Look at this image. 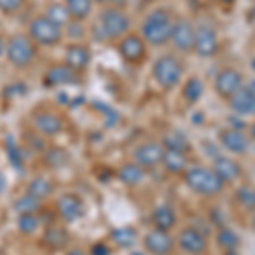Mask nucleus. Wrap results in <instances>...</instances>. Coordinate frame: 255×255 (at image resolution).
I'll return each mask as SVG.
<instances>
[{
	"label": "nucleus",
	"instance_id": "44",
	"mask_svg": "<svg viewBox=\"0 0 255 255\" xmlns=\"http://www.w3.org/2000/svg\"><path fill=\"white\" fill-rule=\"evenodd\" d=\"M223 2H225V3H232L233 0H223Z\"/></svg>",
	"mask_w": 255,
	"mask_h": 255
},
{
	"label": "nucleus",
	"instance_id": "29",
	"mask_svg": "<svg viewBox=\"0 0 255 255\" xmlns=\"http://www.w3.org/2000/svg\"><path fill=\"white\" fill-rule=\"evenodd\" d=\"M43 14L46 15L48 19H51L53 22H56L58 26L63 27V29L68 26L70 22H72V17H70V14H68L67 7H65L63 0H61V2H56V0H55V2H49L48 5L44 7Z\"/></svg>",
	"mask_w": 255,
	"mask_h": 255
},
{
	"label": "nucleus",
	"instance_id": "7",
	"mask_svg": "<svg viewBox=\"0 0 255 255\" xmlns=\"http://www.w3.org/2000/svg\"><path fill=\"white\" fill-rule=\"evenodd\" d=\"M116 51L123 63L129 67H141L148 60V43L138 31H131L121 39L116 41Z\"/></svg>",
	"mask_w": 255,
	"mask_h": 255
},
{
	"label": "nucleus",
	"instance_id": "43",
	"mask_svg": "<svg viewBox=\"0 0 255 255\" xmlns=\"http://www.w3.org/2000/svg\"><path fill=\"white\" fill-rule=\"evenodd\" d=\"M94 3L99 7H104V5H108V0H94Z\"/></svg>",
	"mask_w": 255,
	"mask_h": 255
},
{
	"label": "nucleus",
	"instance_id": "17",
	"mask_svg": "<svg viewBox=\"0 0 255 255\" xmlns=\"http://www.w3.org/2000/svg\"><path fill=\"white\" fill-rule=\"evenodd\" d=\"M39 244L43 249H46L48 252H61L65 250L70 244V233L63 225L51 223L46 225L41 233Z\"/></svg>",
	"mask_w": 255,
	"mask_h": 255
},
{
	"label": "nucleus",
	"instance_id": "1",
	"mask_svg": "<svg viewBox=\"0 0 255 255\" xmlns=\"http://www.w3.org/2000/svg\"><path fill=\"white\" fill-rule=\"evenodd\" d=\"M177 17L167 7H155L146 12L139 24V34L151 48H163L170 44Z\"/></svg>",
	"mask_w": 255,
	"mask_h": 255
},
{
	"label": "nucleus",
	"instance_id": "33",
	"mask_svg": "<svg viewBox=\"0 0 255 255\" xmlns=\"http://www.w3.org/2000/svg\"><path fill=\"white\" fill-rule=\"evenodd\" d=\"M216 242L221 249L226 250V252H235V250L238 249V245H240V237H238L232 228L223 226V228L218 230Z\"/></svg>",
	"mask_w": 255,
	"mask_h": 255
},
{
	"label": "nucleus",
	"instance_id": "35",
	"mask_svg": "<svg viewBox=\"0 0 255 255\" xmlns=\"http://www.w3.org/2000/svg\"><path fill=\"white\" fill-rule=\"evenodd\" d=\"M27 5V0H0V15L14 17L20 14Z\"/></svg>",
	"mask_w": 255,
	"mask_h": 255
},
{
	"label": "nucleus",
	"instance_id": "2",
	"mask_svg": "<svg viewBox=\"0 0 255 255\" xmlns=\"http://www.w3.org/2000/svg\"><path fill=\"white\" fill-rule=\"evenodd\" d=\"M39 46L34 43L26 31H19L14 34L7 36L5 46V60L14 70H26L32 68L38 61Z\"/></svg>",
	"mask_w": 255,
	"mask_h": 255
},
{
	"label": "nucleus",
	"instance_id": "11",
	"mask_svg": "<svg viewBox=\"0 0 255 255\" xmlns=\"http://www.w3.org/2000/svg\"><path fill=\"white\" fill-rule=\"evenodd\" d=\"M56 218L63 223H75L85 215L84 199L75 192H65L55 203Z\"/></svg>",
	"mask_w": 255,
	"mask_h": 255
},
{
	"label": "nucleus",
	"instance_id": "38",
	"mask_svg": "<svg viewBox=\"0 0 255 255\" xmlns=\"http://www.w3.org/2000/svg\"><path fill=\"white\" fill-rule=\"evenodd\" d=\"M131 0H108V5L118 7V9H128Z\"/></svg>",
	"mask_w": 255,
	"mask_h": 255
},
{
	"label": "nucleus",
	"instance_id": "20",
	"mask_svg": "<svg viewBox=\"0 0 255 255\" xmlns=\"http://www.w3.org/2000/svg\"><path fill=\"white\" fill-rule=\"evenodd\" d=\"M70 158H72V155H70L67 148L51 145L46 146V150L41 153V165L48 168V170H60V168L68 165Z\"/></svg>",
	"mask_w": 255,
	"mask_h": 255
},
{
	"label": "nucleus",
	"instance_id": "26",
	"mask_svg": "<svg viewBox=\"0 0 255 255\" xmlns=\"http://www.w3.org/2000/svg\"><path fill=\"white\" fill-rule=\"evenodd\" d=\"M151 223L157 230H163V232L172 230L177 223V215L174 208L168 206V204H158L151 213Z\"/></svg>",
	"mask_w": 255,
	"mask_h": 255
},
{
	"label": "nucleus",
	"instance_id": "13",
	"mask_svg": "<svg viewBox=\"0 0 255 255\" xmlns=\"http://www.w3.org/2000/svg\"><path fill=\"white\" fill-rule=\"evenodd\" d=\"M92 58H94L92 49L84 41H70L67 46H65L63 61L68 67L75 70V72L79 73L87 72V68L92 63Z\"/></svg>",
	"mask_w": 255,
	"mask_h": 255
},
{
	"label": "nucleus",
	"instance_id": "23",
	"mask_svg": "<svg viewBox=\"0 0 255 255\" xmlns=\"http://www.w3.org/2000/svg\"><path fill=\"white\" fill-rule=\"evenodd\" d=\"M55 189H56L55 182H53L51 179L38 175L29 180V184H27V187H26V192L32 197H36V199L41 201V203H44L48 197H51L55 194Z\"/></svg>",
	"mask_w": 255,
	"mask_h": 255
},
{
	"label": "nucleus",
	"instance_id": "34",
	"mask_svg": "<svg viewBox=\"0 0 255 255\" xmlns=\"http://www.w3.org/2000/svg\"><path fill=\"white\" fill-rule=\"evenodd\" d=\"M41 208H43V203L36 199V197L29 196L27 192H24L22 196H19L14 201V211L17 215H22V213H39Z\"/></svg>",
	"mask_w": 255,
	"mask_h": 255
},
{
	"label": "nucleus",
	"instance_id": "40",
	"mask_svg": "<svg viewBox=\"0 0 255 255\" xmlns=\"http://www.w3.org/2000/svg\"><path fill=\"white\" fill-rule=\"evenodd\" d=\"M65 255H90V252H85L84 249H70Z\"/></svg>",
	"mask_w": 255,
	"mask_h": 255
},
{
	"label": "nucleus",
	"instance_id": "6",
	"mask_svg": "<svg viewBox=\"0 0 255 255\" xmlns=\"http://www.w3.org/2000/svg\"><path fill=\"white\" fill-rule=\"evenodd\" d=\"M184 182L192 192L206 197L220 194L225 187V182L215 174V170L201 165L189 167L184 172Z\"/></svg>",
	"mask_w": 255,
	"mask_h": 255
},
{
	"label": "nucleus",
	"instance_id": "8",
	"mask_svg": "<svg viewBox=\"0 0 255 255\" xmlns=\"http://www.w3.org/2000/svg\"><path fill=\"white\" fill-rule=\"evenodd\" d=\"M67 128L65 118L56 109L51 108H38L31 114V129L41 134L43 138H56Z\"/></svg>",
	"mask_w": 255,
	"mask_h": 255
},
{
	"label": "nucleus",
	"instance_id": "27",
	"mask_svg": "<svg viewBox=\"0 0 255 255\" xmlns=\"http://www.w3.org/2000/svg\"><path fill=\"white\" fill-rule=\"evenodd\" d=\"M204 90H206V85L196 75L189 77L187 80L182 82V99L187 104H197L203 99Z\"/></svg>",
	"mask_w": 255,
	"mask_h": 255
},
{
	"label": "nucleus",
	"instance_id": "9",
	"mask_svg": "<svg viewBox=\"0 0 255 255\" xmlns=\"http://www.w3.org/2000/svg\"><path fill=\"white\" fill-rule=\"evenodd\" d=\"M82 73L75 72L72 67H68L65 61H55L48 65V68L43 73V85L46 89H56V87H67V85H75L80 82Z\"/></svg>",
	"mask_w": 255,
	"mask_h": 255
},
{
	"label": "nucleus",
	"instance_id": "12",
	"mask_svg": "<svg viewBox=\"0 0 255 255\" xmlns=\"http://www.w3.org/2000/svg\"><path fill=\"white\" fill-rule=\"evenodd\" d=\"M220 36L216 29L209 24H201L196 26V43L194 53L201 58H213L220 51Z\"/></svg>",
	"mask_w": 255,
	"mask_h": 255
},
{
	"label": "nucleus",
	"instance_id": "19",
	"mask_svg": "<svg viewBox=\"0 0 255 255\" xmlns=\"http://www.w3.org/2000/svg\"><path fill=\"white\" fill-rule=\"evenodd\" d=\"M220 143L230 153L244 155L250 148V136L238 128H225L220 131Z\"/></svg>",
	"mask_w": 255,
	"mask_h": 255
},
{
	"label": "nucleus",
	"instance_id": "37",
	"mask_svg": "<svg viewBox=\"0 0 255 255\" xmlns=\"http://www.w3.org/2000/svg\"><path fill=\"white\" fill-rule=\"evenodd\" d=\"M90 255H113V249L106 242H96L90 247Z\"/></svg>",
	"mask_w": 255,
	"mask_h": 255
},
{
	"label": "nucleus",
	"instance_id": "39",
	"mask_svg": "<svg viewBox=\"0 0 255 255\" xmlns=\"http://www.w3.org/2000/svg\"><path fill=\"white\" fill-rule=\"evenodd\" d=\"M5 46H7V36H3L2 31H0V60L5 58Z\"/></svg>",
	"mask_w": 255,
	"mask_h": 255
},
{
	"label": "nucleus",
	"instance_id": "25",
	"mask_svg": "<svg viewBox=\"0 0 255 255\" xmlns=\"http://www.w3.org/2000/svg\"><path fill=\"white\" fill-rule=\"evenodd\" d=\"M63 3L72 20L84 24L90 19V15L94 14V7H96L94 0H63Z\"/></svg>",
	"mask_w": 255,
	"mask_h": 255
},
{
	"label": "nucleus",
	"instance_id": "32",
	"mask_svg": "<svg viewBox=\"0 0 255 255\" xmlns=\"http://www.w3.org/2000/svg\"><path fill=\"white\" fill-rule=\"evenodd\" d=\"M41 225H43V221H41L39 213H22V215H17V230L22 235H34Z\"/></svg>",
	"mask_w": 255,
	"mask_h": 255
},
{
	"label": "nucleus",
	"instance_id": "28",
	"mask_svg": "<svg viewBox=\"0 0 255 255\" xmlns=\"http://www.w3.org/2000/svg\"><path fill=\"white\" fill-rule=\"evenodd\" d=\"M163 167L168 174H184L187 170V153L184 151H177V150H165L162 160Z\"/></svg>",
	"mask_w": 255,
	"mask_h": 255
},
{
	"label": "nucleus",
	"instance_id": "16",
	"mask_svg": "<svg viewBox=\"0 0 255 255\" xmlns=\"http://www.w3.org/2000/svg\"><path fill=\"white\" fill-rule=\"evenodd\" d=\"M163 153H165V148L162 141H145L133 150V162H136L146 170V168H153L162 163Z\"/></svg>",
	"mask_w": 255,
	"mask_h": 255
},
{
	"label": "nucleus",
	"instance_id": "22",
	"mask_svg": "<svg viewBox=\"0 0 255 255\" xmlns=\"http://www.w3.org/2000/svg\"><path fill=\"white\" fill-rule=\"evenodd\" d=\"M213 170H215V174L220 177L225 184L237 180L242 174L240 163L230 157H218L215 160V163H213Z\"/></svg>",
	"mask_w": 255,
	"mask_h": 255
},
{
	"label": "nucleus",
	"instance_id": "42",
	"mask_svg": "<svg viewBox=\"0 0 255 255\" xmlns=\"http://www.w3.org/2000/svg\"><path fill=\"white\" fill-rule=\"evenodd\" d=\"M249 131H250V139H254V141H255V123H252V125H250Z\"/></svg>",
	"mask_w": 255,
	"mask_h": 255
},
{
	"label": "nucleus",
	"instance_id": "21",
	"mask_svg": "<svg viewBox=\"0 0 255 255\" xmlns=\"http://www.w3.org/2000/svg\"><path fill=\"white\" fill-rule=\"evenodd\" d=\"M226 102H228L230 109H232L237 116H240V118L255 116V97L250 94V90L247 89L245 85Z\"/></svg>",
	"mask_w": 255,
	"mask_h": 255
},
{
	"label": "nucleus",
	"instance_id": "41",
	"mask_svg": "<svg viewBox=\"0 0 255 255\" xmlns=\"http://www.w3.org/2000/svg\"><path fill=\"white\" fill-rule=\"evenodd\" d=\"M245 87L250 90V94H252V96L255 97V79H252V80H249L245 84Z\"/></svg>",
	"mask_w": 255,
	"mask_h": 255
},
{
	"label": "nucleus",
	"instance_id": "5",
	"mask_svg": "<svg viewBox=\"0 0 255 255\" xmlns=\"http://www.w3.org/2000/svg\"><path fill=\"white\" fill-rule=\"evenodd\" d=\"M26 32L39 48H56L65 41V29L48 19L43 12L32 15L27 22Z\"/></svg>",
	"mask_w": 255,
	"mask_h": 255
},
{
	"label": "nucleus",
	"instance_id": "15",
	"mask_svg": "<svg viewBox=\"0 0 255 255\" xmlns=\"http://www.w3.org/2000/svg\"><path fill=\"white\" fill-rule=\"evenodd\" d=\"M177 244L180 250L187 255H203L208 250L206 233L201 232L196 226H187L177 237Z\"/></svg>",
	"mask_w": 255,
	"mask_h": 255
},
{
	"label": "nucleus",
	"instance_id": "36",
	"mask_svg": "<svg viewBox=\"0 0 255 255\" xmlns=\"http://www.w3.org/2000/svg\"><path fill=\"white\" fill-rule=\"evenodd\" d=\"M235 199L242 208L255 209V189L249 186H242L237 189Z\"/></svg>",
	"mask_w": 255,
	"mask_h": 255
},
{
	"label": "nucleus",
	"instance_id": "10",
	"mask_svg": "<svg viewBox=\"0 0 255 255\" xmlns=\"http://www.w3.org/2000/svg\"><path fill=\"white\" fill-rule=\"evenodd\" d=\"M245 85L244 75L233 67H225L216 73L213 87L223 101H230Z\"/></svg>",
	"mask_w": 255,
	"mask_h": 255
},
{
	"label": "nucleus",
	"instance_id": "3",
	"mask_svg": "<svg viewBox=\"0 0 255 255\" xmlns=\"http://www.w3.org/2000/svg\"><path fill=\"white\" fill-rule=\"evenodd\" d=\"M96 20V31L99 32V38L102 41H111V43H116L123 36L131 32V26H133V20H131L128 10L113 5L101 7Z\"/></svg>",
	"mask_w": 255,
	"mask_h": 255
},
{
	"label": "nucleus",
	"instance_id": "30",
	"mask_svg": "<svg viewBox=\"0 0 255 255\" xmlns=\"http://www.w3.org/2000/svg\"><path fill=\"white\" fill-rule=\"evenodd\" d=\"M136 238H138L136 230L131 228V226H121V228H116L111 232V240L119 249H131V247L136 244Z\"/></svg>",
	"mask_w": 255,
	"mask_h": 255
},
{
	"label": "nucleus",
	"instance_id": "24",
	"mask_svg": "<svg viewBox=\"0 0 255 255\" xmlns=\"http://www.w3.org/2000/svg\"><path fill=\"white\" fill-rule=\"evenodd\" d=\"M116 177L125 186L134 187L138 184H141L143 179H145V168L138 165L136 162H126L118 168Z\"/></svg>",
	"mask_w": 255,
	"mask_h": 255
},
{
	"label": "nucleus",
	"instance_id": "45",
	"mask_svg": "<svg viewBox=\"0 0 255 255\" xmlns=\"http://www.w3.org/2000/svg\"><path fill=\"white\" fill-rule=\"evenodd\" d=\"M0 29H2V19H0Z\"/></svg>",
	"mask_w": 255,
	"mask_h": 255
},
{
	"label": "nucleus",
	"instance_id": "4",
	"mask_svg": "<svg viewBox=\"0 0 255 255\" xmlns=\"http://www.w3.org/2000/svg\"><path fill=\"white\" fill-rule=\"evenodd\" d=\"M151 77L155 84L163 90H172L179 87L186 77V65L177 55H162L151 65Z\"/></svg>",
	"mask_w": 255,
	"mask_h": 255
},
{
	"label": "nucleus",
	"instance_id": "14",
	"mask_svg": "<svg viewBox=\"0 0 255 255\" xmlns=\"http://www.w3.org/2000/svg\"><path fill=\"white\" fill-rule=\"evenodd\" d=\"M196 43V26L186 17H177L174 32H172L170 44L179 53H194Z\"/></svg>",
	"mask_w": 255,
	"mask_h": 255
},
{
	"label": "nucleus",
	"instance_id": "31",
	"mask_svg": "<svg viewBox=\"0 0 255 255\" xmlns=\"http://www.w3.org/2000/svg\"><path fill=\"white\" fill-rule=\"evenodd\" d=\"M162 145L165 150H177V151H184V153H187L189 148H191V143H189L186 134H182L177 129H170L163 134Z\"/></svg>",
	"mask_w": 255,
	"mask_h": 255
},
{
	"label": "nucleus",
	"instance_id": "18",
	"mask_svg": "<svg viewBox=\"0 0 255 255\" xmlns=\"http://www.w3.org/2000/svg\"><path fill=\"white\" fill-rule=\"evenodd\" d=\"M174 238L168 235V232L153 228L148 232L143 238V247H145L146 254L150 255H170L174 250Z\"/></svg>",
	"mask_w": 255,
	"mask_h": 255
}]
</instances>
